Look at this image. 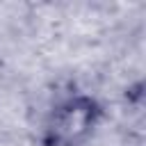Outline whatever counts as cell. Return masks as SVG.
<instances>
[{"label": "cell", "instance_id": "1", "mask_svg": "<svg viewBox=\"0 0 146 146\" xmlns=\"http://www.w3.org/2000/svg\"><path fill=\"white\" fill-rule=\"evenodd\" d=\"M100 107L91 96H71L55 107L46 125L48 146H78L96 128Z\"/></svg>", "mask_w": 146, "mask_h": 146}]
</instances>
